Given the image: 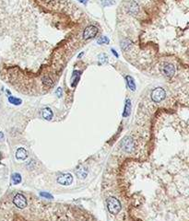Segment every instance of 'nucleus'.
Masks as SVG:
<instances>
[{
	"label": "nucleus",
	"mask_w": 189,
	"mask_h": 221,
	"mask_svg": "<svg viewBox=\"0 0 189 221\" xmlns=\"http://www.w3.org/2000/svg\"><path fill=\"white\" fill-rule=\"evenodd\" d=\"M97 43L98 44H103V43L107 44V43H109V39L107 37H105V36H103V37H101L97 40Z\"/></svg>",
	"instance_id": "nucleus-19"
},
{
	"label": "nucleus",
	"mask_w": 189,
	"mask_h": 221,
	"mask_svg": "<svg viewBox=\"0 0 189 221\" xmlns=\"http://www.w3.org/2000/svg\"><path fill=\"white\" fill-rule=\"evenodd\" d=\"M76 173H77L78 177H80V179H84V178H86V176L88 175V170H87V169H86L85 167L80 166L77 170Z\"/></svg>",
	"instance_id": "nucleus-11"
},
{
	"label": "nucleus",
	"mask_w": 189,
	"mask_h": 221,
	"mask_svg": "<svg viewBox=\"0 0 189 221\" xmlns=\"http://www.w3.org/2000/svg\"><path fill=\"white\" fill-rule=\"evenodd\" d=\"M8 101H9L10 103L14 104V105H20L21 104V100L20 99H17L15 98V97H8Z\"/></svg>",
	"instance_id": "nucleus-16"
},
{
	"label": "nucleus",
	"mask_w": 189,
	"mask_h": 221,
	"mask_svg": "<svg viewBox=\"0 0 189 221\" xmlns=\"http://www.w3.org/2000/svg\"><path fill=\"white\" fill-rule=\"evenodd\" d=\"M99 32V30L97 27H95V26L93 25H90L89 26V27H87L84 30V32H83V38H84L85 40H89V39H91L95 37L96 35H97Z\"/></svg>",
	"instance_id": "nucleus-4"
},
{
	"label": "nucleus",
	"mask_w": 189,
	"mask_h": 221,
	"mask_svg": "<svg viewBox=\"0 0 189 221\" xmlns=\"http://www.w3.org/2000/svg\"><path fill=\"white\" fill-rule=\"evenodd\" d=\"M130 112H131V101L130 100L127 99L126 100V105H125V110L123 112V117H127L130 115Z\"/></svg>",
	"instance_id": "nucleus-10"
},
{
	"label": "nucleus",
	"mask_w": 189,
	"mask_h": 221,
	"mask_svg": "<svg viewBox=\"0 0 189 221\" xmlns=\"http://www.w3.org/2000/svg\"><path fill=\"white\" fill-rule=\"evenodd\" d=\"M80 3H82V4H84V5H86V4L88 3V0H78Z\"/></svg>",
	"instance_id": "nucleus-23"
},
{
	"label": "nucleus",
	"mask_w": 189,
	"mask_h": 221,
	"mask_svg": "<svg viewBox=\"0 0 189 221\" xmlns=\"http://www.w3.org/2000/svg\"><path fill=\"white\" fill-rule=\"evenodd\" d=\"M126 83H127V86H128V88H130L131 90H136V84H135V81H134V78L130 77V76H126Z\"/></svg>",
	"instance_id": "nucleus-12"
},
{
	"label": "nucleus",
	"mask_w": 189,
	"mask_h": 221,
	"mask_svg": "<svg viewBox=\"0 0 189 221\" xmlns=\"http://www.w3.org/2000/svg\"><path fill=\"white\" fill-rule=\"evenodd\" d=\"M53 115H54V113H53L52 110H51L50 108H45V109L43 110V112H42V116L45 118V120H47V121L52 120Z\"/></svg>",
	"instance_id": "nucleus-9"
},
{
	"label": "nucleus",
	"mask_w": 189,
	"mask_h": 221,
	"mask_svg": "<svg viewBox=\"0 0 189 221\" xmlns=\"http://www.w3.org/2000/svg\"><path fill=\"white\" fill-rule=\"evenodd\" d=\"M40 195L43 196V197H45V198H46V199H53V195H52V194L48 193H45V192L40 193Z\"/></svg>",
	"instance_id": "nucleus-20"
},
{
	"label": "nucleus",
	"mask_w": 189,
	"mask_h": 221,
	"mask_svg": "<svg viewBox=\"0 0 189 221\" xmlns=\"http://www.w3.org/2000/svg\"><path fill=\"white\" fill-rule=\"evenodd\" d=\"M80 72L78 71H74L73 75H72V87H76V85L78 84V80H80Z\"/></svg>",
	"instance_id": "nucleus-13"
},
{
	"label": "nucleus",
	"mask_w": 189,
	"mask_h": 221,
	"mask_svg": "<svg viewBox=\"0 0 189 221\" xmlns=\"http://www.w3.org/2000/svg\"><path fill=\"white\" fill-rule=\"evenodd\" d=\"M101 2H102V5L103 7H110L115 4V2L113 1V0H101Z\"/></svg>",
	"instance_id": "nucleus-18"
},
{
	"label": "nucleus",
	"mask_w": 189,
	"mask_h": 221,
	"mask_svg": "<svg viewBox=\"0 0 189 221\" xmlns=\"http://www.w3.org/2000/svg\"><path fill=\"white\" fill-rule=\"evenodd\" d=\"M55 93H56V96H57L58 98H61V97H62V88H58L57 90H56Z\"/></svg>",
	"instance_id": "nucleus-21"
},
{
	"label": "nucleus",
	"mask_w": 189,
	"mask_h": 221,
	"mask_svg": "<svg viewBox=\"0 0 189 221\" xmlns=\"http://www.w3.org/2000/svg\"><path fill=\"white\" fill-rule=\"evenodd\" d=\"M13 204H14L18 208L24 209L27 206V199L22 193H17L13 198Z\"/></svg>",
	"instance_id": "nucleus-3"
},
{
	"label": "nucleus",
	"mask_w": 189,
	"mask_h": 221,
	"mask_svg": "<svg viewBox=\"0 0 189 221\" xmlns=\"http://www.w3.org/2000/svg\"><path fill=\"white\" fill-rule=\"evenodd\" d=\"M163 72H164V74L166 75L167 77H173V75L175 74V68H174V66L173 65L168 64V65H166L163 67Z\"/></svg>",
	"instance_id": "nucleus-8"
},
{
	"label": "nucleus",
	"mask_w": 189,
	"mask_h": 221,
	"mask_svg": "<svg viewBox=\"0 0 189 221\" xmlns=\"http://www.w3.org/2000/svg\"><path fill=\"white\" fill-rule=\"evenodd\" d=\"M111 51H112V53H113V55H115L116 57H118V56H119V55H118V54H117V53H116V51H115V50H113V49H112Z\"/></svg>",
	"instance_id": "nucleus-22"
},
{
	"label": "nucleus",
	"mask_w": 189,
	"mask_h": 221,
	"mask_svg": "<svg viewBox=\"0 0 189 221\" xmlns=\"http://www.w3.org/2000/svg\"><path fill=\"white\" fill-rule=\"evenodd\" d=\"M122 147H123V149H124L126 152H127V153L132 152L135 148L134 140L132 139V137H130V136H127V137H126L124 140H123Z\"/></svg>",
	"instance_id": "nucleus-5"
},
{
	"label": "nucleus",
	"mask_w": 189,
	"mask_h": 221,
	"mask_svg": "<svg viewBox=\"0 0 189 221\" xmlns=\"http://www.w3.org/2000/svg\"><path fill=\"white\" fill-rule=\"evenodd\" d=\"M82 55H83V53H81V54H80V55H78V57H80H80H81Z\"/></svg>",
	"instance_id": "nucleus-25"
},
{
	"label": "nucleus",
	"mask_w": 189,
	"mask_h": 221,
	"mask_svg": "<svg viewBox=\"0 0 189 221\" xmlns=\"http://www.w3.org/2000/svg\"><path fill=\"white\" fill-rule=\"evenodd\" d=\"M107 59H108L107 55L105 54H102L101 55H99V63L98 64L99 65H103L107 62Z\"/></svg>",
	"instance_id": "nucleus-17"
},
{
	"label": "nucleus",
	"mask_w": 189,
	"mask_h": 221,
	"mask_svg": "<svg viewBox=\"0 0 189 221\" xmlns=\"http://www.w3.org/2000/svg\"><path fill=\"white\" fill-rule=\"evenodd\" d=\"M43 85H45L46 87H52L53 84H54V82L52 81V79L47 76L43 77Z\"/></svg>",
	"instance_id": "nucleus-15"
},
{
	"label": "nucleus",
	"mask_w": 189,
	"mask_h": 221,
	"mask_svg": "<svg viewBox=\"0 0 189 221\" xmlns=\"http://www.w3.org/2000/svg\"><path fill=\"white\" fill-rule=\"evenodd\" d=\"M28 157V153L26 151V149L23 148H18V150L16 151V158L18 160H26Z\"/></svg>",
	"instance_id": "nucleus-7"
},
{
	"label": "nucleus",
	"mask_w": 189,
	"mask_h": 221,
	"mask_svg": "<svg viewBox=\"0 0 189 221\" xmlns=\"http://www.w3.org/2000/svg\"><path fill=\"white\" fill-rule=\"evenodd\" d=\"M73 182V176L70 173H64L61 174L57 178V183L61 185H70Z\"/></svg>",
	"instance_id": "nucleus-6"
},
{
	"label": "nucleus",
	"mask_w": 189,
	"mask_h": 221,
	"mask_svg": "<svg viewBox=\"0 0 189 221\" xmlns=\"http://www.w3.org/2000/svg\"><path fill=\"white\" fill-rule=\"evenodd\" d=\"M21 182V176L19 173L12 174V183L13 184H19Z\"/></svg>",
	"instance_id": "nucleus-14"
},
{
	"label": "nucleus",
	"mask_w": 189,
	"mask_h": 221,
	"mask_svg": "<svg viewBox=\"0 0 189 221\" xmlns=\"http://www.w3.org/2000/svg\"><path fill=\"white\" fill-rule=\"evenodd\" d=\"M151 100L154 102H161V100H163L166 97V92L162 88H157L155 90H153L151 94Z\"/></svg>",
	"instance_id": "nucleus-2"
},
{
	"label": "nucleus",
	"mask_w": 189,
	"mask_h": 221,
	"mask_svg": "<svg viewBox=\"0 0 189 221\" xmlns=\"http://www.w3.org/2000/svg\"><path fill=\"white\" fill-rule=\"evenodd\" d=\"M107 208L111 214L116 215L121 211V208H122L121 203L115 197L111 196L107 199Z\"/></svg>",
	"instance_id": "nucleus-1"
},
{
	"label": "nucleus",
	"mask_w": 189,
	"mask_h": 221,
	"mask_svg": "<svg viewBox=\"0 0 189 221\" xmlns=\"http://www.w3.org/2000/svg\"><path fill=\"white\" fill-rule=\"evenodd\" d=\"M2 139H4V135H3V133L0 132V140H2Z\"/></svg>",
	"instance_id": "nucleus-24"
}]
</instances>
